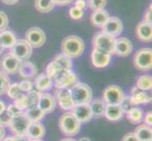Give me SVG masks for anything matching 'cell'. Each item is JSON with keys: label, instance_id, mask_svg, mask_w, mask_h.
I'll return each mask as SVG.
<instances>
[{"label": "cell", "instance_id": "6da1fadb", "mask_svg": "<svg viewBox=\"0 0 152 141\" xmlns=\"http://www.w3.org/2000/svg\"><path fill=\"white\" fill-rule=\"evenodd\" d=\"M85 50L84 41L78 36L71 35L67 36L61 41V51L62 54L66 55L71 59H77L80 56Z\"/></svg>", "mask_w": 152, "mask_h": 141}, {"label": "cell", "instance_id": "7a4b0ae2", "mask_svg": "<svg viewBox=\"0 0 152 141\" xmlns=\"http://www.w3.org/2000/svg\"><path fill=\"white\" fill-rule=\"evenodd\" d=\"M59 127L61 133L66 137H74L77 135L80 131L81 122L77 121V119L70 112L66 111L60 117Z\"/></svg>", "mask_w": 152, "mask_h": 141}, {"label": "cell", "instance_id": "3957f363", "mask_svg": "<svg viewBox=\"0 0 152 141\" xmlns=\"http://www.w3.org/2000/svg\"><path fill=\"white\" fill-rule=\"evenodd\" d=\"M93 47L99 52L105 54L114 55L115 38L104 32L96 33L93 38Z\"/></svg>", "mask_w": 152, "mask_h": 141}, {"label": "cell", "instance_id": "277c9868", "mask_svg": "<svg viewBox=\"0 0 152 141\" xmlns=\"http://www.w3.org/2000/svg\"><path fill=\"white\" fill-rule=\"evenodd\" d=\"M70 92L75 104L90 103L93 100V91L85 83H76L71 87Z\"/></svg>", "mask_w": 152, "mask_h": 141}, {"label": "cell", "instance_id": "5b68a950", "mask_svg": "<svg viewBox=\"0 0 152 141\" xmlns=\"http://www.w3.org/2000/svg\"><path fill=\"white\" fill-rule=\"evenodd\" d=\"M133 64L139 71H150L152 68V50L150 48L139 49L134 55Z\"/></svg>", "mask_w": 152, "mask_h": 141}, {"label": "cell", "instance_id": "8992f818", "mask_svg": "<svg viewBox=\"0 0 152 141\" xmlns=\"http://www.w3.org/2000/svg\"><path fill=\"white\" fill-rule=\"evenodd\" d=\"M52 81L57 88H70L77 83V78L72 70H61Z\"/></svg>", "mask_w": 152, "mask_h": 141}, {"label": "cell", "instance_id": "52a82bcc", "mask_svg": "<svg viewBox=\"0 0 152 141\" xmlns=\"http://www.w3.org/2000/svg\"><path fill=\"white\" fill-rule=\"evenodd\" d=\"M29 123L30 121L23 112L19 116L12 118V121L9 125V128L10 129L12 133L16 137H24V135H27Z\"/></svg>", "mask_w": 152, "mask_h": 141}, {"label": "cell", "instance_id": "ba28073f", "mask_svg": "<svg viewBox=\"0 0 152 141\" xmlns=\"http://www.w3.org/2000/svg\"><path fill=\"white\" fill-rule=\"evenodd\" d=\"M10 54L21 61L28 60L32 56V47H31L26 40H17L14 45L10 48Z\"/></svg>", "mask_w": 152, "mask_h": 141}, {"label": "cell", "instance_id": "9c48e42d", "mask_svg": "<svg viewBox=\"0 0 152 141\" xmlns=\"http://www.w3.org/2000/svg\"><path fill=\"white\" fill-rule=\"evenodd\" d=\"M125 96L123 90L116 85L108 86L104 90L102 98L106 104H119Z\"/></svg>", "mask_w": 152, "mask_h": 141}, {"label": "cell", "instance_id": "30bf717a", "mask_svg": "<svg viewBox=\"0 0 152 141\" xmlns=\"http://www.w3.org/2000/svg\"><path fill=\"white\" fill-rule=\"evenodd\" d=\"M56 102L59 103L60 107L64 111H71L75 106L71 96L70 88H57L56 90Z\"/></svg>", "mask_w": 152, "mask_h": 141}, {"label": "cell", "instance_id": "8fae6325", "mask_svg": "<svg viewBox=\"0 0 152 141\" xmlns=\"http://www.w3.org/2000/svg\"><path fill=\"white\" fill-rule=\"evenodd\" d=\"M26 40L31 47L40 48L45 43V34L39 27H31L26 33Z\"/></svg>", "mask_w": 152, "mask_h": 141}, {"label": "cell", "instance_id": "7c38bea8", "mask_svg": "<svg viewBox=\"0 0 152 141\" xmlns=\"http://www.w3.org/2000/svg\"><path fill=\"white\" fill-rule=\"evenodd\" d=\"M102 32L106 33L113 37H117L123 31V23L118 17H109V19L106 21L102 27Z\"/></svg>", "mask_w": 152, "mask_h": 141}, {"label": "cell", "instance_id": "4fadbf2b", "mask_svg": "<svg viewBox=\"0 0 152 141\" xmlns=\"http://www.w3.org/2000/svg\"><path fill=\"white\" fill-rule=\"evenodd\" d=\"M20 62L21 60H19L16 56L8 53L2 56L1 60H0V67L7 74H14L18 72Z\"/></svg>", "mask_w": 152, "mask_h": 141}, {"label": "cell", "instance_id": "5bb4252c", "mask_svg": "<svg viewBox=\"0 0 152 141\" xmlns=\"http://www.w3.org/2000/svg\"><path fill=\"white\" fill-rule=\"evenodd\" d=\"M71 113L80 121L81 123H86L93 119V113L90 106V103H80L75 104L72 108Z\"/></svg>", "mask_w": 152, "mask_h": 141}, {"label": "cell", "instance_id": "9a60e30c", "mask_svg": "<svg viewBox=\"0 0 152 141\" xmlns=\"http://www.w3.org/2000/svg\"><path fill=\"white\" fill-rule=\"evenodd\" d=\"M37 106L45 114L52 113L57 106V102L55 97L48 92H41L38 99Z\"/></svg>", "mask_w": 152, "mask_h": 141}, {"label": "cell", "instance_id": "2e32d148", "mask_svg": "<svg viewBox=\"0 0 152 141\" xmlns=\"http://www.w3.org/2000/svg\"><path fill=\"white\" fill-rule=\"evenodd\" d=\"M137 38L144 43H150L152 40V25L151 22L143 20L140 22L135 29Z\"/></svg>", "mask_w": 152, "mask_h": 141}, {"label": "cell", "instance_id": "e0dca14e", "mask_svg": "<svg viewBox=\"0 0 152 141\" xmlns=\"http://www.w3.org/2000/svg\"><path fill=\"white\" fill-rule=\"evenodd\" d=\"M132 52V43L127 38H119L115 40L114 54L118 56H128Z\"/></svg>", "mask_w": 152, "mask_h": 141}, {"label": "cell", "instance_id": "ac0fdd59", "mask_svg": "<svg viewBox=\"0 0 152 141\" xmlns=\"http://www.w3.org/2000/svg\"><path fill=\"white\" fill-rule=\"evenodd\" d=\"M19 75L25 78V79H32L37 74V68L36 66L28 60H24L20 62V65L18 68Z\"/></svg>", "mask_w": 152, "mask_h": 141}, {"label": "cell", "instance_id": "d6986e66", "mask_svg": "<svg viewBox=\"0 0 152 141\" xmlns=\"http://www.w3.org/2000/svg\"><path fill=\"white\" fill-rule=\"evenodd\" d=\"M111 55L99 52L96 49H93L91 53L92 64L96 68H105L111 62Z\"/></svg>", "mask_w": 152, "mask_h": 141}, {"label": "cell", "instance_id": "ffe728a7", "mask_svg": "<svg viewBox=\"0 0 152 141\" xmlns=\"http://www.w3.org/2000/svg\"><path fill=\"white\" fill-rule=\"evenodd\" d=\"M124 112L119 104H106L104 116L110 121H117L123 117Z\"/></svg>", "mask_w": 152, "mask_h": 141}, {"label": "cell", "instance_id": "44dd1931", "mask_svg": "<svg viewBox=\"0 0 152 141\" xmlns=\"http://www.w3.org/2000/svg\"><path fill=\"white\" fill-rule=\"evenodd\" d=\"M45 134V126L41 122H30L28 128L27 137L30 140L42 139Z\"/></svg>", "mask_w": 152, "mask_h": 141}, {"label": "cell", "instance_id": "7402d4cb", "mask_svg": "<svg viewBox=\"0 0 152 141\" xmlns=\"http://www.w3.org/2000/svg\"><path fill=\"white\" fill-rule=\"evenodd\" d=\"M53 86V81L45 74H40L36 76L34 80V87L40 92H44L45 90H49Z\"/></svg>", "mask_w": 152, "mask_h": 141}, {"label": "cell", "instance_id": "603a6c76", "mask_svg": "<svg viewBox=\"0 0 152 141\" xmlns=\"http://www.w3.org/2000/svg\"><path fill=\"white\" fill-rule=\"evenodd\" d=\"M130 98H132V101L134 103L135 106H139V104L151 103V96L148 95L145 91L141 90L137 87H132Z\"/></svg>", "mask_w": 152, "mask_h": 141}, {"label": "cell", "instance_id": "cb8c5ba5", "mask_svg": "<svg viewBox=\"0 0 152 141\" xmlns=\"http://www.w3.org/2000/svg\"><path fill=\"white\" fill-rule=\"evenodd\" d=\"M109 17L110 14L107 10L99 9V10H94L90 16V20L93 25H95L96 27H101L106 23V21L109 19Z\"/></svg>", "mask_w": 152, "mask_h": 141}, {"label": "cell", "instance_id": "d4e9b609", "mask_svg": "<svg viewBox=\"0 0 152 141\" xmlns=\"http://www.w3.org/2000/svg\"><path fill=\"white\" fill-rule=\"evenodd\" d=\"M139 141H152V130L151 126L146 124H140L135 128L133 132Z\"/></svg>", "mask_w": 152, "mask_h": 141}, {"label": "cell", "instance_id": "484cf974", "mask_svg": "<svg viewBox=\"0 0 152 141\" xmlns=\"http://www.w3.org/2000/svg\"><path fill=\"white\" fill-rule=\"evenodd\" d=\"M16 36L12 31L5 29L0 32V43L3 48L10 49L16 43Z\"/></svg>", "mask_w": 152, "mask_h": 141}, {"label": "cell", "instance_id": "4316f807", "mask_svg": "<svg viewBox=\"0 0 152 141\" xmlns=\"http://www.w3.org/2000/svg\"><path fill=\"white\" fill-rule=\"evenodd\" d=\"M25 115L30 121V122H41L45 118V113L41 110L37 104L29 106L27 110H25Z\"/></svg>", "mask_w": 152, "mask_h": 141}, {"label": "cell", "instance_id": "83f0119b", "mask_svg": "<svg viewBox=\"0 0 152 141\" xmlns=\"http://www.w3.org/2000/svg\"><path fill=\"white\" fill-rule=\"evenodd\" d=\"M126 117H127V119L130 123L138 124L143 121L144 111L142 108H140L138 106H134L126 113Z\"/></svg>", "mask_w": 152, "mask_h": 141}, {"label": "cell", "instance_id": "f1b7e54d", "mask_svg": "<svg viewBox=\"0 0 152 141\" xmlns=\"http://www.w3.org/2000/svg\"><path fill=\"white\" fill-rule=\"evenodd\" d=\"M90 106L92 109V113L94 117H102L104 116L105 107L106 103L101 99H95L90 103Z\"/></svg>", "mask_w": 152, "mask_h": 141}, {"label": "cell", "instance_id": "f546056e", "mask_svg": "<svg viewBox=\"0 0 152 141\" xmlns=\"http://www.w3.org/2000/svg\"><path fill=\"white\" fill-rule=\"evenodd\" d=\"M53 61H55L56 63L61 67V70H72V67H73L72 59L64 54L57 55L54 57Z\"/></svg>", "mask_w": 152, "mask_h": 141}, {"label": "cell", "instance_id": "4dcf8cb0", "mask_svg": "<svg viewBox=\"0 0 152 141\" xmlns=\"http://www.w3.org/2000/svg\"><path fill=\"white\" fill-rule=\"evenodd\" d=\"M55 7L53 0H35V8L42 13L50 12Z\"/></svg>", "mask_w": 152, "mask_h": 141}, {"label": "cell", "instance_id": "1f68e13d", "mask_svg": "<svg viewBox=\"0 0 152 141\" xmlns=\"http://www.w3.org/2000/svg\"><path fill=\"white\" fill-rule=\"evenodd\" d=\"M136 87L140 88L141 90L148 91L152 88V78L148 74L141 75L136 82Z\"/></svg>", "mask_w": 152, "mask_h": 141}, {"label": "cell", "instance_id": "d6a6232c", "mask_svg": "<svg viewBox=\"0 0 152 141\" xmlns=\"http://www.w3.org/2000/svg\"><path fill=\"white\" fill-rule=\"evenodd\" d=\"M14 101V104L20 110L25 111L29 107V103H28V99L27 96V93H21L20 95L15 99Z\"/></svg>", "mask_w": 152, "mask_h": 141}, {"label": "cell", "instance_id": "836d02e7", "mask_svg": "<svg viewBox=\"0 0 152 141\" xmlns=\"http://www.w3.org/2000/svg\"><path fill=\"white\" fill-rule=\"evenodd\" d=\"M10 85V80L6 72L0 71V96L7 93L8 88Z\"/></svg>", "mask_w": 152, "mask_h": 141}, {"label": "cell", "instance_id": "e575fe53", "mask_svg": "<svg viewBox=\"0 0 152 141\" xmlns=\"http://www.w3.org/2000/svg\"><path fill=\"white\" fill-rule=\"evenodd\" d=\"M21 93H23L21 88L19 87V83H13V84H10L8 90H7V95L9 96L10 99L12 100H15Z\"/></svg>", "mask_w": 152, "mask_h": 141}, {"label": "cell", "instance_id": "d590c367", "mask_svg": "<svg viewBox=\"0 0 152 141\" xmlns=\"http://www.w3.org/2000/svg\"><path fill=\"white\" fill-rule=\"evenodd\" d=\"M61 67L58 65L55 61L52 60L50 63L46 66V69H45V74L49 76L51 79H53V78L56 76V74L61 71Z\"/></svg>", "mask_w": 152, "mask_h": 141}, {"label": "cell", "instance_id": "8d00e7d4", "mask_svg": "<svg viewBox=\"0 0 152 141\" xmlns=\"http://www.w3.org/2000/svg\"><path fill=\"white\" fill-rule=\"evenodd\" d=\"M107 4V0H88V7L93 10L104 9Z\"/></svg>", "mask_w": 152, "mask_h": 141}, {"label": "cell", "instance_id": "74e56055", "mask_svg": "<svg viewBox=\"0 0 152 141\" xmlns=\"http://www.w3.org/2000/svg\"><path fill=\"white\" fill-rule=\"evenodd\" d=\"M120 107L122 108V110L124 113H127L129 109H132V107H134V103L132 101V98H130V95L128 96H124L123 100L121 101V103H119Z\"/></svg>", "mask_w": 152, "mask_h": 141}, {"label": "cell", "instance_id": "f35d334b", "mask_svg": "<svg viewBox=\"0 0 152 141\" xmlns=\"http://www.w3.org/2000/svg\"><path fill=\"white\" fill-rule=\"evenodd\" d=\"M40 91H38L37 90H30L29 92L27 93V96H28V103H29V106H35V104H37L38 103V99H39V96H40Z\"/></svg>", "mask_w": 152, "mask_h": 141}, {"label": "cell", "instance_id": "ab89813d", "mask_svg": "<svg viewBox=\"0 0 152 141\" xmlns=\"http://www.w3.org/2000/svg\"><path fill=\"white\" fill-rule=\"evenodd\" d=\"M6 111L12 118L17 117V116H19L20 114H22L24 112L22 110H20V109L16 106H15L14 103H10L9 106H7V108H6Z\"/></svg>", "mask_w": 152, "mask_h": 141}, {"label": "cell", "instance_id": "60d3db41", "mask_svg": "<svg viewBox=\"0 0 152 141\" xmlns=\"http://www.w3.org/2000/svg\"><path fill=\"white\" fill-rule=\"evenodd\" d=\"M83 9H80L77 7H72L70 9H69V15L72 19L74 20H80L83 17Z\"/></svg>", "mask_w": 152, "mask_h": 141}, {"label": "cell", "instance_id": "b9f144b4", "mask_svg": "<svg viewBox=\"0 0 152 141\" xmlns=\"http://www.w3.org/2000/svg\"><path fill=\"white\" fill-rule=\"evenodd\" d=\"M19 87L21 88V90H22V92H26V93H28L30 90H33L32 82H31L30 80H28V79H25L24 81L20 82L19 83Z\"/></svg>", "mask_w": 152, "mask_h": 141}, {"label": "cell", "instance_id": "7bdbcfd3", "mask_svg": "<svg viewBox=\"0 0 152 141\" xmlns=\"http://www.w3.org/2000/svg\"><path fill=\"white\" fill-rule=\"evenodd\" d=\"M9 25V18L4 12L0 10V32L7 28Z\"/></svg>", "mask_w": 152, "mask_h": 141}, {"label": "cell", "instance_id": "ee69618b", "mask_svg": "<svg viewBox=\"0 0 152 141\" xmlns=\"http://www.w3.org/2000/svg\"><path fill=\"white\" fill-rule=\"evenodd\" d=\"M12 118L7 113V111H4L2 114H0V124L4 127L9 126L10 121H12Z\"/></svg>", "mask_w": 152, "mask_h": 141}, {"label": "cell", "instance_id": "f6af8a7d", "mask_svg": "<svg viewBox=\"0 0 152 141\" xmlns=\"http://www.w3.org/2000/svg\"><path fill=\"white\" fill-rule=\"evenodd\" d=\"M122 141H139V139L134 133H128L123 137Z\"/></svg>", "mask_w": 152, "mask_h": 141}, {"label": "cell", "instance_id": "bcb514c9", "mask_svg": "<svg viewBox=\"0 0 152 141\" xmlns=\"http://www.w3.org/2000/svg\"><path fill=\"white\" fill-rule=\"evenodd\" d=\"M143 121H144L145 124L148 125V126H151V125H152V112L151 111L146 112L145 115L144 114Z\"/></svg>", "mask_w": 152, "mask_h": 141}, {"label": "cell", "instance_id": "7dc6e473", "mask_svg": "<svg viewBox=\"0 0 152 141\" xmlns=\"http://www.w3.org/2000/svg\"><path fill=\"white\" fill-rule=\"evenodd\" d=\"M53 1H54L55 5L64 7V6H67V5L71 4L74 0H53Z\"/></svg>", "mask_w": 152, "mask_h": 141}, {"label": "cell", "instance_id": "c3c4849f", "mask_svg": "<svg viewBox=\"0 0 152 141\" xmlns=\"http://www.w3.org/2000/svg\"><path fill=\"white\" fill-rule=\"evenodd\" d=\"M87 6L86 0H76L75 1V7L80 9H84Z\"/></svg>", "mask_w": 152, "mask_h": 141}, {"label": "cell", "instance_id": "681fc988", "mask_svg": "<svg viewBox=\"0 0 152 141\" xmlns=\"http://www.w3.org/2000/svg\"><path fill=\"white\" fill-rule=\"evenodd\" d=\"M145 21H148V22H151V4L149 5V7L146 9V12L145 13Z\"/></svg>", "mask_w": 152, "mask_h": 141}, {"label": "cell", "instance_id": "f907efd6", "mask_svg": "<svg viewBox=\"0 0 152 141\" xmlns=\"http://www.w3.org/2000/svg\"><path fill=\"white\" fill-rule=\"evenodd\" d=\"M13 141H31L27 135H24V137H16L14 135V139Z\"/></svg>", "mask_w": 152, "mask_h": 141}, {"label": "cell", "instance_id": "816d5d0a", "mask_svg": "<svg viewBox=\"0 0 152 141\" xmlns=\"http://www.w3.org/2000/svg\"><path fill=\"white\" fill-rule=\"evenodd\" d=\"M19 0H1V2L6 5H14L18 3Z\"/></svg>", "mask_w": 152, "mask_h": 141}, {"label": "cell", "instance_id": "f5cc1de1", "mask_svg": "<svg viewBox=\"0 0 152 141\" xmlns=\"http://www.w3.org/2000/svg\"><path fill=\"white\" fill-rule=\"evenodd\" d=\"M6 103H5L2 100H0V114H2L4 111H6Z\"/></svg>", "mask_w": 152, "mask_h": 141}, {"label": "cell", "instance_id": "db71d44e", "mask_svg": "<svg viewBox=\"0 0 152 141\" xmlns=\"http://www.w3.org/2000/svg\"><path fill=\"white\" fill-rule=\"evenodd\" d=\"M5 137V127L0 124V141H2Z\"/></svg>", "mask_w": 152, "mask_h": 141}, {"label": "cell", "instance_id": "11a10c76", "mask_svg": "<svg viewBox=\"0 0 152 141\" xmlns=\"http://www.w3.org/2000/svg\"><path fill=\"white\" fill-rule=\"evenodd\" d=\"M14 139V135L13 137H4L2 141H13Z\"/></svg>", "mask_w": 152, "mask_h": 141}, {"label": "cell", "instance_id": "9f6ffc18", "mask_svg": "<svg viewBox=\"0 0 152 141\" xmlns=\"http://www.w3.org/2000/svg\"><path fill=\"white\" fill-rule=\"evenodd\" d=\"M60 141H77V140L74 139V138H72V137H66V138H64V139H61Z\"/></svg>", "mask_w": 152, "mask_h": 141}, {"label": "cell", "instance_id": "6f0895ef", "mask_svg": "<svg viewBox=\"0 0 152 141\" xmlns=\"http://www.w3.org/2000/svg\"><path fill=\"white\" fill-rule=\"evenodd\" d=\"M77 141H92L90 138H88V137H81L80 139H78Z\"/></svg>", "mask_w": 152, "mask_h": 141}, {"label": "cell", "instance_id": "680465c9", "mask_svg": "<svg viewBox=\"0 0 152 141\" xmlns=\"http://www.w3.org/2000/svg\"><path fill=\"white\" fill-rule=\"evenodd\" d=\"M2 50H3V47H2L1 43H0V54H1V53H2Z\"/></svg>", "mask_w": 152, "mask_h": 141}, {"label": "cell", "instance_id": "91938a15", "mask_svg": "<svg viewBox=\"0 0 152 141\" xmlns=\"http://www.w3.org/2000/svg\"><path fill=\"white\" fill-rule=\"evenodd\" d=\"M31 141H44V140H42V139H35V140H31Z\"/></svg>", "mask_w": 152, "mask_h": 141}]
</instances>
